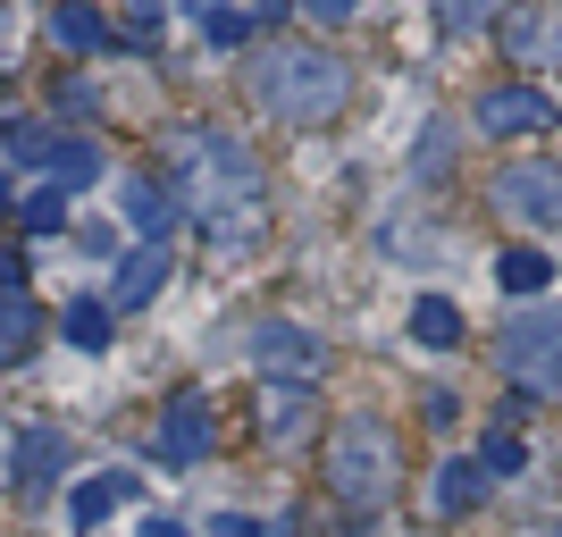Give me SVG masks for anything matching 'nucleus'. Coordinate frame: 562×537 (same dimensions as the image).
<instances>
[{"label": "nucleus", "instance_id": "1", "mask_svg": "<svg viewBox=\"0 0 562 537\" xmlns=\"http://www.w3.org/2000/svg\"><path fill=\"white\" fill-rule=\"evenodd\" d=\"M168 193H177V211L211 227V244H252L260 219H269L260 152L227 126H177L168 135Z\"/></svg>", "mask_w": 562, "mask_h": 537}, {"label": "nucleus", "instance_id": "31", "mask_svg": "<svg viewBox=\"0 0 562 537\" xmlns=\"http://www.w3.org/2000/svg\"><path fill=\"white\" fill-rule=\"evenodd\" d=\"M143 537H193V529H186V521H168V513H151V521H143Z\"/></svg>", "mask_w": 562, "mask_h": 537}, {"label": "nucleus", "instance_id": "25", "mask_svg": "<svg viewBox=\"0 0 562 537\" xmlns=\"http://www.w3.org/2000/svg\"><path fill=\"white\" fill-rule=\"evenodd\" d=\"M446 160H453V126H446V118H428L420 143H412V177H437Z\"/></svg>", "mask_w": 562, "mask_h": 537}, {"label": "nucleus", "instance_id": "16", "mask_svg": "<svg viewBox=\"0 0 562 537\" xmlns=\"http://www.w3.org/2000/svg\"><path fill=\"white\" fill-rule=\"evenodd\" d=\"M126 219H135V235H143V244H168L186 211H177V193H160L151 177H135V186H126Z\"/></svg>", "mask_w": 562, "mask_h": 537}, {"label": "nucleus", "instance_id": "6", "mask_svg": "<svg viewBox=\"0 0 562 537\" xmlns=\"http://www.w3.org/2000/svg\"><path fill=\"white\" fill-rule=\"evenodd\" d=\"M470 118H479V135H554L562 126L554 93H538V85H487L470 101Z\"/></svg>", "mask_w": 562, "mask_h": 537}, {"label": "nucleus", "instance_id": "19", "mask_svg": "<svg viewBox=\"0 0 562 537\" xmlns=\"http://www.w3.org/2000/svg\"><path fill=\"white\" fill-rule=\"evenodd\" d=\"M50 43H59V51H101V43H110V25H101L93 0H59V9H50Z\"/></svg>", "mask_w": 562, "mask_h": 537}, {"label": "nucleus", "instance_id": "14", "mask_svg": "<svg viewBox=\"0 0 562 537\" xmlns=\"http://www.w3.org/2000/svg\"><path fill=\"white\" fill-rule=\"evenodd\" d=\"M495 286H504L513 303H538L546 286H554V260H546L538 244H504V253H495Z\"/></svg>", "mask_w": 562, "mask_h": 537}, {"label": "nucleus", "instance_id": "24", "mask_svg": "<svg viewBox=\"0 0 562 537\" xmlns=\"http://www.w3.org/2000/svg\"><path fill=\"white\" fill-rule=\"evenodd\" d=\"M0 143H9V160H34V168H43V152H50L59 135H50L43 118H9V126H0Z\"/></svg>", "mask_w": 562, "mask_h": 537}, {"label": "nucleus", "instance_id": "15", "mask_svg": "<svg viewBox=\"0 0 562 537\" xmlns=\"http://www.w3.org/2000/svg\"><path fill=\"white\" fill-rule=\"evenodd\" d=\"M126 495H135V470H101V479H85V488L68 495V521H76V529H101Z\"/></svg>", "mask_w": 562, "mask_h": 537}, {"label": "nucleus", "instance_id": "7", "mask_svg": "<svg viewBox=\"0 0 562 537\" xmlns=\"http://www.w3.org/2000/svg\"><path fill=\"white\" fill-rule=\"evenodd\" d=\"M160 462L168 470H202L211 462V445H218V421H211V403L202 395H168V412H160Z\"/></svg>", "mask_w": 562, "mask_h": 537}, {"label": "nucleus", "instance_id": "29", "mask_svg": "<svg viewBox=\"0 0 562 537\" xmlns=\"http://www.w3.org/2000/svg\"><path fill=\"white\" fill-rule=\"evenodd\" d=\"M211 537H269V529H260L252 513H218V521H211Z\"/></svg>", "mask_w": 562, "mask_h": 537}, {"label": "nucleus", "instance_id": "10", "mask_svg": "<svg viewBox=\"0 0 562 537\" xmlns=\"http://www.w3.org/2000/svg\"><path fill=\"white\" fill-rule=\"evenodd\" d=\"M59 470H68V437H59V428H34V437H18V454H9V479H18L34 504L59 488Z\"/></svg>", "mask_w": 562, "mask_h": 537}, {"label": "nucleus", "instance_id": "37", "mask_svg": "<svg viewBox=\"0 0 562 537\" xmlns=\"http://www.w3.org/2000/svg\"><path fill=\"white\" fill-rule=\"evenodd\" d=\"M0 211H18V202H9V177H0Z\"/></svg>", "mask_w": 562, "mask_h": 537}, {"label": "nucleus", "instance_id": "11", "mask_svg": "<svg viewBox=\"0 0 562 537\" xmlns=\"http://www.w3.org/2000/svg\"><path fill=\"white\" fill-rule=\"evenodd\" d=\"M487 470L470 462V454H453V462H437V479H428V513L437 521H462V513H479V504H487Z\"/></svg>", "mask_w": 562, "mask_h": 537}, {"label": "nucleus", "instance_id": "22", "mask_svg": "<svg viewBox=\"0 0 562 537\" xmlns=\"http://www.w3.org/2000/svg\"><path fill=\"white\" fill-rule=\"evenodd\" d=\"M303 421H311V387L303 378H278L269 387V437H294Z\"/></svg>", "mask_w": 562, "mask_h": 537}, {"label": "nucleus", "instance_id": "33", "mask_svg": "<svg viewBox=\"0 0 562 537\" xmlns=\"http://www.w3.org/2000/svg\"><path fill=\"white\" fill-rule=\"evenodd\" d=\"M9 454H18V437H9V421H0V488H9Z\"/></svg>", "mask_w": 562, "mask_h": 537}, {"label": "nucleus", "instance_id": "5", "mask_svg": "<svg viewBox=\"0 0 562 537\" xmlns=\"http://www.w3.org/2000/svg\"><path fill=\"white\" fill-rule=\"evenodd\" d=\"M487 202L513 227H562V160H504Z\"/></svg>", "mask_w": 562, "mask_h": 537}, {"label": "nucleus", "instance_id": "26", "mask_svg": "<svg viewBox=\"0 0 562 537\" xmlns=\"http://www.w3.org/2000/svg\"><path fill=\"white\" fill-rule=\"evenodd\" d=\"M202 34H211V51H235V43H252V18H244V9H227V0H218L211 18H202Z\"/></svg>", "mask_w": 562, "mask_h": 537}, {"label": "nucleus", "instance_id": "34", "mask_svg": "<svg viewBox=\"0 0 562 537\" xmlns=\"http://www.w3.org/2000/svg\"><path fill=\"white\" fill-rule=\"evenodd\" d=\"M520 537H562V513H554V521H529Z\"/></svg>", "mask_w": 562, "mask_h": 537}, {"label": "nucleus", "instance_id": "2", "mask_svg": "<svg viewBox=\"0 0 562 537\" xmlns=\"http://www.w3.org/2000/svg\"><path fill=\"white\" fill-rule=\"evenodd\" d=\"M319 470H328V495L352 504V513H378L386 495L403 488V445L378 412H345L319 445Z\"/></svg>", "mask_w": 562, "mask_h": 537}, {"label": "nucleus", "instance_id": "32", "mask_svg": "<svg viewBox=\"0 0 562 537\" xmlns=\"http://www.w3.org/2000/svg\"><path fill=\"white\" fill-rule=\"evenodd\" d=\"M0 286H25V260L18 253H0Z\"/></svg>", "mask_w": 562, "mask_h": 537}, {"label": "nucleus", "instance_id": "23", "mask_svg": "<svg viewBox=\"0 0 562 537\" xmlns=\"http://www.w3.org/2000/svg\"><path fill=\"white\" fill-rule=\"evenodd\" d=\"M18 227L25 235H59V227H68V193H59V186H34L18 202Z\"/></svg>", "mask_w": 562, "mask_h": 537}, {"label": "nucleus", "instance_id": "27", "mask_svg": "<svg viewBox=\"0 0 562 537\" xmlns=\"http://www.w3.org/2000/svg\"><path fill=\"white\" fill-rule=\"evenodd\" d=\"M495 9H504V0H446V18H437V25H446V34H479Z\"/></svg>", "mask_w": 562, "mask_h": 537}, {"label": "nucleus", "instance_id": "35", "mask_svg": "<svg viewBox=\"0 0 562 537\" xmlns=\"http://www.w3.org/2000/svg\"><path fill=\"white\" fill-rule=\"evenodd\" d=\"M160 9H168V0H135V18H143V25H151V18H160Z\"/></svg>", "mask_w": 562, "mask_h": 537}, {"label": "nucleus", "instance_id": "9", "mask_svg": "<svg viewBox=\"0 0 562 537\" xmlns=\"http://www.w3.org/2000/svg\"><path fill=\"white\" fill-rule=\"evenodd\" d=\"M504 51L520 68H554L562 59V0L554 9H504Z\"/></svg>", "mask_w": 562, "mask_h": 537}, {"label": "nucleus", "instance_id": "12", "mask_svg": "<svg viewBox=\"0 0 562 537\" xmlns=\"http://www.w3.org/2000/svg\"><path fill=\"white\" fill-rule=\"evenodd\" d=\"M168 269H177V260H168V244H135V253L117 260V278H110V311H143V303L168 286Z\"/></svg>", "mask_w": 562, "mask_h": 537}, {"label": "nucleus", "instance_id": "36", "mask_svg": "<svg viewBox=\"0 0 562 537\" xmlns=\"http://www.w3.org/2000/svg\"><path fill=\"white\" fill-rule=\"evenodd\" d=\"M186 9H193V18H211V9H218V0H186Z\"/></svg>", "mask_w": 562, "mask_h": 537}, {"label": "nucleus", "instance_id": "30", "mask_svg": "<svg viewBox=\"0 0 562 537\" xmlns=\"http://www.w3.org/2000/svg\"><path fill=\"white\" fill-rule=\"evenodd\" d=\"M420 412H428V428H453V421H462V395H428Z\"/></svg>", "mask_w": 562, "mask_h": 537}, {"label": "nucleus", "instance_id": "3", "mask_svg": "<svg viewBox=\"0 0 562 537\" xmlns=\"http://www.w3.org/2000/svg\"><path fill=\"white\" fill-rule=\"evenodd\" d=\"M252 93H260V110L285 118V126H328V118L352 101V68L336 59V51L285 43V51H269V59L252 68Z\"/></svg>", "mask_w": 562, "mask_h": 537}, {"label": "nucleus", "instance_id": "4", "mask_svg": "<svg viewBox=\"0 0 562 537\" xmlns=\"http://www.w3.org/2000/svg\"><path fill=\"white\" fill-rule=\"evenodd\" d=\"M495 378L520 403H562V303H529L495 336Z\"/></svg>", "mask_w": 562, "mask_h": 537}, {"label": "nucleus", "instance_id": "28", "mask_svg": "<svg viewBox=\"0 0 562 537\" xmlns=\"http://www.w3.org/2000/svg\"><path fill=\"white\" fill-rule=\"evenodd\" d=\"M294 9H303V18H319V25H345L361 0H294Z\"/></svg>", "mask_w": 562, "mask_h": 537}, {"label": "nucleus", "instance_id": "21", "mask_svg": "<svg viewBox=\"0 0 562 537\" xmlns=\"http://www.w3.org/2000/svg\"><path fill=\"white\" fill-rule=\"evenodd\" d=\"M470 462L487 470V479H520V470H529V445H520L513 428H487V437H479V454H470Z\"/></svg>", "mask_w": 562, "mask_h": 537}, {"label": "nucleus", "instance_id": "20", "mask_svg": "<svg viewBox=\"0 0 562 537\" xmlns=\"http://www.w3.org/2000/svg\"><path fill=\"white\" fill-rule=\"evenodd\" d=\"M43 168H50V186H59V193H68V186H93V177H101V143L59 135V143L43 152Z\"/></svg>", "mask_w": 562, "mask_h": 537}, {"label": "nucleus", "instance_id": "18", "mask_svg": "<svg viewBox=\"0 0 562 537\" xmlns=\"http://www.w3.org/2000/svg\"><path fill=\"white\" fill-rule=\"evenodd\" d=\"M412 345L453 353V345H462V303H446V294H420V303H412Z\"/></svg>", "mask_w": 562, "mask_h": 537}, {"label": "nucleus", "instance_id": "8", "mask_svg": "<svg viewBox=\"0 0 562 537\" xmlns=\"http://www.w3.org/2000/svg\"><path fill=\"white\" fill-rule=\"evenodd\" d=\"M252 361H260L269 378H303V387H311V378H319V361H328V345H319L303 320H260V327H252Z\"/></svg>", "mask_w": 562, "mask_h": 537}, {"label": "nucleus", "instance_id": "17", "mask_svg": "<svg viewBox=\"0 0 562 537\" xmlns=\"http://www.w3.org/2000/svg\"><path fill=\"white\" fill-rule=\"evenodd\" d=\"M59 336H68L76 353H110V336H117V311L101 303V294H76V303L59 311Z\"/></svg>", "mask_w": 562, "mask_h": 537}, {"label": "nucleus", "instance_id": "13", "mask_svg": "<svg viewBox=\"0 0 562 537\" xmlns=\"http://www.w3.org/2000/svg\"><path fill=\"white\" fill-rule=\"evenodd\" d=\"M34 336H43L34 294H25V286H0V370H18L25 353H34Z\"/></svg>", "mask_w": 562, "mask_h": 537}]
</instances>
